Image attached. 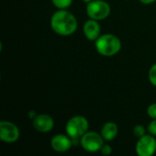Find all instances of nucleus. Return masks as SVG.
Returning a JSON list of instances; mask_svg holds the SVG:
<instances>
[{
	"mask_svg": "<svg viewBox=\"0 0 156 156\" xmlns=\"http://www.w3.org/2000/svg\"><path fill=\"white\" fill-rule=\"evenodd\" d=\"M50 27L58 36L69 37L78 29L76 16L67 9H58L53 13L50 18Z\"/></svg>",
	"mask_w": 156,
	"mask_h": 156,
	"instance_id": "1",
	"label": "nucleus"
},
{
	"mask_svg": "<svg viewBox=\"0 0 156 156\" xmlns=\"http://www.w3.org/2000/svg\"><path fill=\"white\" fill-rule=\"evenodd\" d=\"M94 42L96 51L103 57H113L122 49L121 39L112 33L101 35Z\"/></svg>",
	"mask_w": 156,
	"mask_h": 156,
	"instance_id": "2",
	"label": "nucleus"
},
{
	"mask_svg": "<svg viewBox=\"0 0 156 156\" xmlns=\"http://www.w3.org/2000/svg\"><path fill=\"white\" fill-rule=\"evenodd\" d=\"M89 121L82 115L71 117L66 123V133L71 139H80L89 131Z\"/></svg>",
	"mask_w": 156,
	"mask_h": 156,
	"instance_id": "3",
	"label": "nucleus"
},
{
	"mask_svg": "<svg viewBox=\"0 0 156 156\" xmlns=\"http://www.w3.org/2000/svg\"><path fill=\"white\" fill-rule=\"evenodd\" d=\"M111 11V5L105 0H93L86 5L88 16L98 21L106 19L110 16Z\"/></svg>",
	"mask_w": 156,
	"mask_h": 156,
	"instance_id": "4",
	"label": "nucleus"
},
{
	"mask_svg": "<svg viewBox=\"0 0 156 156\" xmlns=\"http://www.w3.org/2000/svg\"><path fill=\"white\" fill-rule=\"evenodd\" d=\"M82 149L88 153L100 152L102 145L104 144V139L101 133L96 132L88 131L80 140Z\"/></svg>",
	"mask_w": 156,
	"mask_h": 156,
	"instance_id": "5",
	"label": "nucleus"
},
{
	"mask_svg": "<svg viewBox=\"0 0 156 156\" xmlns=\"http://www.w3.org/2000/svg\"><path fill=\"white\" fill-rule=\"evenodd\" d=\"M19 138L20 131L16 124L9 121L0 122V139L2 142L11 144L16 143Z\"/></svg>",
	"mask_w": 156,
	"mask_h": 156,
	"instance_id": "6",
	"label": "nucleus"
},
{
	"mask_svg": "<svg viewBox=\"0 0 156 156\" xmlns=\"http://www.w3.org/2000/svg\"><path fill=\"white\" fill-rule=\"evenodd\" d=\"M156 152L155 136L145 134L138 139L135 145V153L139 156H152Z\"/></svg>",
	"mask_w": 156,
	"mask_h": 156,
	"instance_id": "7",
	"label": "nucleus"
},
{
	"mask_svg": "<svg viewBox=\"0 0 156 156\" xmlns=\"http://www.w3.org/2000/svg\"><path fill=\"white\" fill-rule=\"evenodd\" d=\"M32 125L37 132L46 133L53 130L55 126V122L50 115L46 113H40L37 114L32 121Z\"/></svg>",
	"mask_w": 156,
	"mask_h": 156,
	"instance_id": "8",
	"label": "nucleus"
},
{
	"mask_svg": "<svg viewBox=\"0 0 156 156\" xmlns=\"http://www.w3.org/2000/svg\"><path fill=\"white\" fill-rule=\"evenodd\" d=\"M72 145V139L68 134L58 133L53 136L52 139L50 140V146L52 150L57 153H66L71 149Z\"/></svg>",
	"mask_w": 156,
	"mask_h": 156,
	"instance_id": "9",
	"label": "nucleus"
},
{
	"mask_svg": "<svg viewBox=\"0 0 156 156\" xmlns=\"http://www.w3.org/2000/svg\"><path fill=\"white\" fill-rule=\"evenodd\" d=\"M101 32V27L98 20L89 18L83 25V34L90 41H95Z\"/></svg>",
	"mask_w": 156,
	"mask_h": 156,
	"instance_id": "10",
	"label": "nucleus"
},
{
	"mask_svg": "<svg viewBox=\"0 0 156 156\" xmlns=\"http://www.w3.org/2000/svg\"><path fill=\"white\" fill-rule=\"evenodd\" d=\"M119 133V128L118 125L113 122H107L103 124L101 130V134L104 141L106 142H111L113 141Z\"/></svg>",
	"mask_w": 156,
	"mask_h": 156,
	"instance_id": "11",
	"label": "nucleus"
},
{
	"mask_svg": "<svg viewBox=\"0 0 156 156\" xmlns=\"http://www.w3.org/2000/svg\"><path fill=\"white\" fill-rule=\"evenodd\" d=\"M52 4L58 9H68L73 3V0H51Z\"/></svg>",
	"mask_w": 156,
	"mask_h": 156,
	"instance_id": "12",
	"label": "nucleus"
},
{
	"mask_svg": "<svg viewBox=\"0 0 156 156\" xmlns=\"http://www.w3.org/2000/svg\"><path fill=\"white\" fill-rule=\"evenodd\" d=\"M133 133L134 134L135 137H137L138 139L144 136L146 134V129L144 125L142 124H137L133 127Z\"/></svg>",
	"mask_w": 156,
	"mask_h": 156,
	"instance_id": "13",
	"label": "nucleus"
},
{
	"mask_svg": "<svg viewBox=\"0 0 156 156\" xmlns=\"http://www.w3.org/2000/svg\"><path fill=\"white\" fill-rule=\"evenodd\" d=\"M148 79L150 83L156 87V63H154L149 69L148 72Z\"/></svg>",
	"mask_w": 156,
	"mask_h": 156,
	"instance_id": "14",
	"label": "nucleus"
},
{
	"mask_svg": "<svg viewBox=\"0 0 156 156\" xmlns=\"http://www.w3.org/2000/svg\"><path fill=\"white\" fill-rule=\"evenodd\" d=\"M147 114L153 120L156 119V102L150 104L147 108Z\"/></svg>",
	"mask_w": 156,
	"mask_h": 156,
	"instance_id": "15",
	"label": "nucleus"
},
{
	"mask_svg": "<svg viewBox=\"0 0 156 156\" xmlns=\"http://www.w3.org/2000/svg\"><path fill=\"white\" fill-rule=\"evenodd\" d=\"M100 152H101V154L102 155H110V154H112V147L110 144H104L102 145V147H101V149Z\"/></svg>",
	"mask_w": 156,
	"mask_h": 156,
	"instance_id": "16",
	"label": "nucleus"
},
{
	"mask_svg": "<svg viewBox=\"0 0 156 156\" xmlns=\"http://www.w3.org/2000/svg\"><path fill=\"white\" fill-rule=\"evenodd\" d=\"M147 132L148 133L156 137V119H153L152 122L149 123V125L147 126Z\"/></svg>",
	"mask_w": 156,
	"mask_h": 156,
	"instance_id": "17",
	"label": "nucleus"
},
{
	"mask_svg": "<svg viewBox=\"0 0 156 156\" xmlns=\"http://www.w3.org/2000/svg\"><path fill=\"white\" fill-rule=\"evenodd\" d=\"M37 115V113L34 110H31V111H29V112H27V118L30 119L31 121H33Z\"/></svg>",
	"mask_w": 156,
	"mask_h": 156,
	"instance_id": "18",
	"label": "nucleus"
},
{
	"mask_svg": "<svg viewBox=\"0 0 156 156\" xmlns=\"http://www.w3.org/2000/svg\"><path fill=\"white\" fill-rule=\"evenodd\" d=\"M143 5H151L156 2V0H139Z\"/></svg>",
	"mask_w": 156,
	"mask_h": 156,
	"instance_id": "19",
	"label": "nucleus"
},
{
	"mask_svg": "<svg viewBox=\"0 0 156 156\" xmlns=\"http://www.w3.org/2000/svg\"><path fill=\"white\" fill-rule=\"evenodd\" d=\"M84 3H86V4H88V3H90V2H91V1H93V0H82Z\"/></svg>",
	"mask_w": 156,
	"mask_h": 156,
	"instance_id": "20",
	"label": "nucleus"
}]
</instances>
